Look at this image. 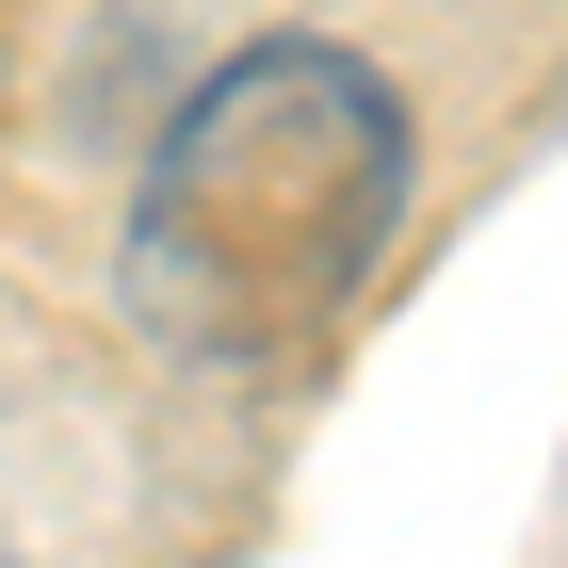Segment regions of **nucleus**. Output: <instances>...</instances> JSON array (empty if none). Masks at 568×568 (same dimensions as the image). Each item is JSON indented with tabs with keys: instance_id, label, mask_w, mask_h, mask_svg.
Listing matches in <instances>:
<instances>
[{
	"instance_id": "f257e3e1",
	"label": "nucleus",
	"mask_w": 568,
	"mask_h": 568,
	"mask_svg": "<svg viewBox=\"0 0 568 568\" xmlns=\"http://www.w3.org/2000/svg\"><path fill=\"white\" fill-rule=\"evenodd\" d=\"M390 227H406V98L325 33H261L179 98L131 195V325L212 374L308 357L390 261Z\"/></svg>"
}]
</instances>
